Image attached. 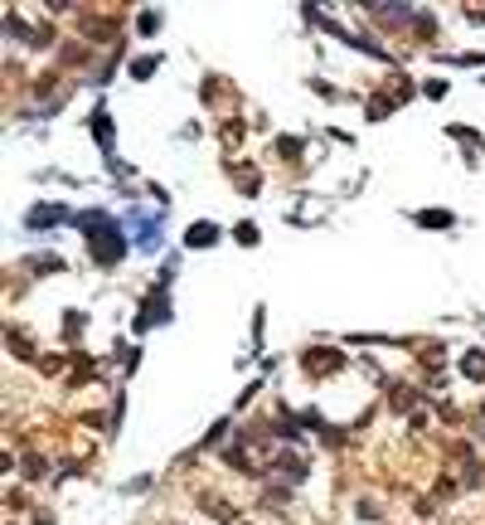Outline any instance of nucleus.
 I'll return each instance as SVG.
<instances>
[{"instance_id":"obj_2","label":"nucleus","mask_w":485,"mask_h":525,"mask_svg":"<svg viewBox=\"0 0 485 525\" xmlns=\"http://www.w3.org/2000/svg\"><path fill=\"white\" fill-rule=\"evenodd\" d=\"M213 239H219V229H213V224H194V229H189V243H194V248H204V243H213Z\"/></svg>"},{"instance_id":"obj_1","label":"nucleus","mask_w":485,"mask_h":525,"mask_svg":"<svg viewBox=\"0 0 485 525\" xmlns=\"http://www.w3.org/2000/svg\"><path fill=\"white\" fill-rule=\"evenodd\" d=\"M68 209H53V204H44V209H34L29 215V229H44V224H53V219H64Z\"/></svg>"},{"instance_id":"obj_3","label":"nucleus","mask_w":485,"mask_h":525,"mask_svg":"<svg viewBox=\"0 0 485 525\" xmlns=\"http://www.w3.org/2000/svg\"><path fill=\"white\" fill-rule=\"evenodd\" d=\"M466 370L471 375H485V355H466Z\"/></svg>"}]
</instances>
